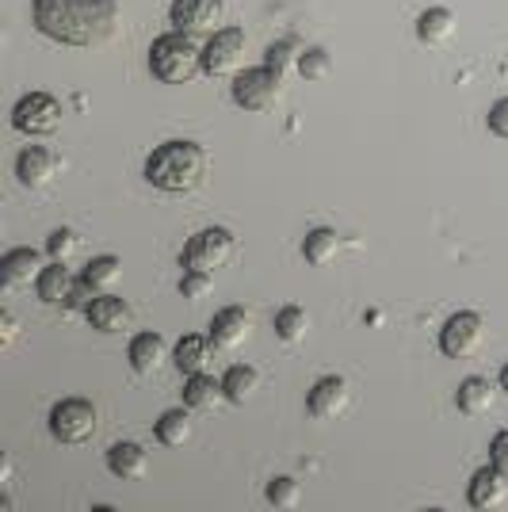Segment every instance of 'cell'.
Wrapping results in <instances>:
<instances>
[{
  "label": "cell",
  "instance_id": "obj_1",
  "mask_svg": "<svg viewBox=\"0 0 508 512\" xmlns=\"http://www.w3.org/2000/svg\"><path fill=\"white\" fill-rule=\"evenodd\" d=\"M35 31L62 46H104L119 31V0H31Z\"/></svg>",
  "mask_w": 508,
  "mask_h": 512
},
{
  "label": "cell",
  "instance_id": "obj_2",
  "mask_svg": "<svg viewBox=\"0 0 508 512\" xmlns=\"http://www.w3.org/2000/svg\"><path fill=\"white\" fill-rule=\"evenodd\" d=\"M207 176V153L188 138H172L161 142L146 157V180L165 195H188L203 184Z\"/></svg>",
  "mask_w": 508,
  "mask_h": 512
},
{
  "label": "cell",
  "instance_id": "obj_3",
  "mask_svg": "<svg viewBox=\"0 0 508 512\" xmlns=\"http://www.w3.org/2000/svg\"><path fill=\"white\" fill-rule=\"evenodd\" d=\"M149 69L161 85H191L199 73H207L203 69V46L195 43V35H184V31L161 35L149 46Z\"/></svg>",
  "mask_w": 508,
  "mask_h": 512
},
{
  "label": "cell",
  "instance_id": "obj_4",
  "mask_svg": "<svg viewBox=\"0 0 508 512\" xmlns=\"http://www.w3.org/2000/svg\"><path fill=\"white\" fill-rule=\"evenodd\" d=\"M233 256V234L222 226H207L195 237H188L184 253H180V268L184 272H207L214 276L218 268H226Z\"/></svg>",
  "mask_w": 508,
  "mask_h": 512
},
{
  "label": "cell",
  "instance_id": "obj_5",
  "mask_svg": "<svg viewBox=\"0 0 508 512\" xmlns=\"http://www.w3.org/2000/svg\"><path fill=\"white\" fill-rule=\"evenodd\" d=\"M96 428H100V413L88 398H62L50 409V432L58 444H69V448L88 444L96 436Z\"/></svg>",
  "mask_w": 508,
  "mask_h": 512
},
{
  "label": "cell",
  "instance_id": "obj_6",
  "mask_svg": "<svg viewBox=\"0 0 508 512\" xmlns=\"http://www.w3.org/2000/svg\"><path fill=\"white\" fill-rule=\"evenodd\" d=\"M230 96H233V104L245 107V111H268V107H276L279 96H283V77H279L276 69H268V65L241 69V73L233 77Z\"/></svg>",
  "mask_w": 508,
  "mask_h": 512
},
{
  "label": "cell",
  "instance_id": "obj_7",
  "mask_svg": "<svg viewBox=\"0 0 508 512\" xmlns=\"http://www.w3.org/2000/svg\"><path fill=\"white\" fill-rule=\"evenodd\" d=\"M482 341H486V321L474 310L451 314L440 329V352L447 360H474L482 352Z\"/></svg>",
  "mask_w": 508,
  "mask_h": 512
},
{
  "label": "cell",
  "instance_id": "obj_8",
  "mask_svg": "<svg viewBox=\"0 0 508 512\" xmlns=\"http://www.w3.org/2000/svg\"><path fill=\"white\" fill-rule=\"evenodd\" d=\"M12 127L20 134H54L62 127V104L50 92H27L12 107Z\"/></svg>",
  "mask_w": 508,
  "mask_h": 512
},
{
  "label": "cell",
  "instance_id": "obj_9",
  "mask_svg": "<svg viewBox=\"0 0 508 512\" xmlns=\"http://www.w3.org/2000/svg\"><path fill=\"white\" fill-rule=\"evenodd\" d=\"M222 12H226L222 0H172L169 20H172V31L214 35V31H222Z\"/></svg>",
  "mask_w": 508,
  "mask_h": 512
},
{
  "label": "cell",
  "instance_id": "obj_10",
  "mask_svg": "<svg viewBox=\"0 0 508 512\" xmlns=\"http://www.w3.org/2000/svg\"><path fill=\"white\" fill-rule=\"evenodd\" d=\"M241 62H245V31L241 27H222L203 46V69L211 77L241 73Z\"/></svg>",
  "mask_w": 508,
  "mask_h": 512
},
{
  "label": "cell",
  "instance_id": "obj_11",
  "mask_svg": "<svg viewBox=\"0 0 508 512\" xmlns=\"http://www.w3.org/2000/svg\"><path fill=\"white\" fill-rule=\"evenodd\" d=\"M466 501H470V509L474 512L501 509V505L508 501V474L505 470H497L493 463L482 470H474V478H470V486H466Z\"/></svg>",
  "mask_w": 508,
  "mask_h": 512
},
{
  "label": "cell",
  "instance_id": "obj_12",
  "mask_svg": "<svg viewBox=\"0 0 508 512\" xmlns=\"http://www.w3.org/2000/svg\"><path fill=\"white\" fill-rule=\"evenodd\" d=\"M249 333H253V314L245 310V306H226V310H218L211 318V329H207V337L218 352H230L237 344L249 341Z\"/></svg>",
  "mask_w": 508,
  "mask_h": 512
},
{
  "label": "cell",
  "instance_id": "obj_13",
  "mask_svg": "<svg viewBox=\"0 0 508 512\" xmlns=\"http://www.w3.org/2000/svg\"><path fill=\"white\" fill-rule=\"evenodd\" d=\"M306 409H310V417H318V421L340 417V413L348 409V383H344L340 375L318 379V383L310 386V394H306Z\"/></svg>",
  "mask_w": 508,
  "mask_h": 512
},
{
  "label": "cell",
  "instance_id": "obj_14",
  "mask_svg": "<svg viewBox=\"0 0 508 512\" xmlns=\"http://www.w3.org/2000/svg\"><path fill=\"white\" fill-rule=\"evenodd\" d=\"M85 318L92 329L100 333H123L130 321H134V310H130L127 299H115V295H92L85 306Z\"/></svg>",
  "mask_w": 508,
  "mask_h": 512
},
{
  "label": "cell",
  "instance_id": "obj_15",
  "mask_svg": "<svg viewBox=\"0 0 508 512\" xmlns=\"http://www.w3.org/2000/svg\"><path fill=\"white\" fill-rule=\"evenodd\" d=\"M43 253L39 249H12V253L0 260V283L8 287V291H16V287H27V283H39L43 276Z\"/></svg>",
  "mask_w": 508,
  "mask_h": 512
},
{
  "label": "cell",
  "instance_id": "obj_16",
  "mask_svg": "<svg viewBox=\"0 0 508 512\" xmlns=\"http://www.w3.org/2000/svg\"><path fill=\"white\" fill-rule=\"evenodd\" d=\"M16 176H20L23 188H46L58 176V157L46 150V146H27L16 157Z\"/></svg>",
  "mask_w": 508,
  "mask_h": 512
},
{
  "label": "cell",
  "instance_id": "obj_17",
  "mask_svg": "<svg viewBox=\"0 0 508 512\" xmlns=\"http://www.w3.org/2000/svg\"><path fill=\"white\" fill-rule=\"evenodd\" d=\"M107 470L119 478V482H142L149 474V455L142 444L123 440V444H111L107 448Z\"/></svg>",
  "mask_w": 508,
  "mask_h": 512
},
{
  "label": "cell",
  "instance_id": "obj_18",
  "mask_svg": "<svg viewBox=\"0 0 508 512\" xmlns=\"http://www.w3.org/2000/svg\"><path fill=\"white\" fill-rule=\"evenodd\" d=\"M35 291H39V299H43L46 306H69V302L77 299V279H73V272L65 268L62 260H54V264L43 268Z\"/></svg>",
  "mask_w": 508,
  "mask_h": 512
},
{
  "label": "cell",
  "instance_id": "obj_19",
  "mask_svg": "<svg viewBox=\"0 0 508 512\" xmlns=\"http://www.w3.org/2000/svg\"><path fill=\"white\" fill-rule=\"evenodd\" d=\"M127 360L138 375H153V371H161L165 360H169V344H165L161 333H138L127 348Z\"/></svg>",
  "mask_w": 508,
  "mask_h": 512
},
{
  "label": "cell",
  "instance_id": "obj_20",
  "mask_svg": "<svg viewBox=\"0 0 508 512\" xmlns=\"http://www.w3.org/2000/svg\"><path fill=\"white\" fill-rule=\"evenodd\" d=\"M214 352H218V348L211 344V337H203V333H184V337L176 341L172 360H176V367H180L184 375H203V371L211 367Z\"/></svg>",
  "mask_w": 508,
  "mask_h": 512
},
{
  "label": "cell",
  "instance_id": "obj_21",
  "mask_svg": "<svg viewBox=\"0 0 508 512\" xmlns=\"http://www.w3.org/2000/svg\"><path fill=\"white\" fill-rule=\"evenodd\" d=\"M455 406H459V413H466V417H482V413H489V409L497 406V386L489 383V379L470 375V379H463L459 394H455Z\"/></svg>",
  "mask_w": 508,
  "mask_h": 512
},
{
  "label": "cell",
  "instance_id": "obj_22",
  "mask_svg": "<svg viewBox=\"0 0 508 512\" xmlns=\"http://www.w3.org/2000/svg\"><path fill=\"white\" fill-rule=\"evenodd\" d=\"M191 432H195V421H191V409H169V413H161L157 417V425H153V436H157V444H165V448H184L191 440Z\"/></svg>",
  "mask_w": 508,
  "mask_h": 512
},
{
  "label": "cell",
  "instance_id": "obj_23",
  "mask_svg": "<svg viewBox=\"0 0 508 512\" xmlns=\"http://www.w3.org/2000/svg\"><path fill=\"white\" fill-rule=\"evenodd\" d=\"M218 402H226V390H222V379H214V375H188V383H184V406L195 409V413H207L214 409Z\"/></svg>",
  "mask_w": 508,
  "mask_h": 512
},
{
  "label": "cell",
  "instance_id": "obj_24",
  "mask_svg": "<svg viewBox=\"0 0 508 512\" xmlns=\"http://www.w3.org/2000/svg\"><path fill=\"white\" fill-rule=\"evenodd\" d=\"M222 390H226V402L230 406H245L256 390H260V371H256L253 363H233L230 371L222 375Z\"/></svg>",
  "mask_w": 508,
  "mask_h": 512
},
{
  "label": "cell",
  "instance_id": "obj_25",
  "mask_svg": "<svg viewBox=\"0 0 508 512\" xmlns=\"http://www.w3.org/2000/svg\"><path fill=\"white\" fill-rule=\"evenodd\" d=\"M455 12L451 8H428L417 16V39L424 46H444L451 35H455Z\"/></svg>",
  "mask_w": 508,
  "mask_h": 512
},
{
  "label": "cell",
  "instance_id": "obj_26",
  "mask_svg": "<svg viewBox=\"0 0 508 512\" xmlns=\"http://www.w3.org/2000/svg\"><path fill=\"white\" fill-rule=\"evenodd\" d=\"M340 253V234L337 230H329V226H318V230H310L306 241H302V256H306V264H314V268H329Z\"/></svg>",
  "mask_w": 508,
  "mask_h": 512
},
{
  "label": "cell",
  "instance_id": "obj_27",
  "mask_svg": "<svg viewBox=\"0 0 508 512\" xmlns=\"http://www.w3.org/2000/svg\"><path fill=\"white\" fill-rule=\"evenodd\" d=\"M119 279H123V260L119 256H96V260H88L81 283H85L88 291H100L104 295L107 287H115Z\"/></svg>",
  "mask_w": 508,
  "mask_h": 512
},
{
  "label": "cell",
  "instance_id": "obj_28",
  "mask_svg": "<svg viewBox=\"0 0 508 512\" xmlns=\"http://www.w3.org/2000/svg\"><path fill=\"white\" fill-rule=\"evenodd\" d=\"M306 333H310V314L302 310V306H283L276 314V337L283 344H298V341H306Z\"/></svg>",
  "mask_w": 508,
  "mask_h": 512
},
{
  "label": "cell",
  "instance_id": "obj_29",
  "mask_svg": "<svg viewBox=\"0 0 508 512\" xmlns=\"http://www.w3.org/2000/svg\"><path fill=\"white\" fill-rule=\"evenodd\" d=\"M298 77L302 81H325L329 73H333V54L329 50H321V46H310V50H302L298 54Z\"/></svg>",
  "mask_w": 508,
  "mask_h": 512
},
{
  "label": "cell",
  "instance_id": "obj_30",
  "mask_svg": "<svg viewBox=\"0 0 508 512\" xmlns=\"http://www.w3.org/2000/svg\"><path fill=\"white\" fill-rule=\"evenodd\" d=\"M268 505H272V509H298V501H302V486H298L295 478H272V482H268Z\"/></svg>",
  "mask_w": 508,
  "mask_h": 512
},
{
  "label": "cell",
  "instance_id": "obj_31",
  "mask_svg": "<svg viewBox=\"0 0 508 512\" xmlns=\"http://www.w3.org/2000/svg\"><path fill=\"white\" fill-rule=\"evenodd\" d=\"M298 54H302V50H298L295 39H279V43L268 46V54H264V65H268V69H276L279 77H283L291 65H298Z\"/></svg>",
  "mask_w": 508,
  "mask_h": 512
},
{
  "label": "cell",
  "instance_id": "obj_32",
  "mask_svg": "<svg viewBox=\"0 0 508 512\" xmlns=\"http://www.w3.org/2000/svg\"><path fill=\"white\" fill-rule=\"evenodd\" d=\"M214 279L207 276V272H184V279H180V295L188 302H203L207 295H211Z\"/></svg>",
  "mask_w": 508,
  "mask_h": 512
},
{
  "label": "cell",
  "instance_id": "obj_33",
  "mask_svg": "<svg viewBox=\"0 0 508 512\" xmlns=\"http://www.w3.org/2000/svg\"><path fill=\"white\" fill-rule=\"evenodd\" d=\"M46 253L54 256V260L73 256L77 253V234H73V230H54V234L46 237Z\"/></svg>",
  "mask_w": 508,
  "mask_h": 512
},
{
  "label": "cell",
  "instance_id": "obj_34",
  "mask_svg": "<svg viewBox=\"0 0 508 512\" xmlns=\"http://www.w3.org/2000/svg\"><path fill=\"white\" fill-rule=\"evenodd\" d=\"M486 127H489V134H497V138H508V96H501L497 104L489 107Z\"/></svg>",
  "mask_w": 508,
  "mask_h": 512
},
{
  "label": "cell",
  "instance_id": "obj_35",
  "mask_svg": "<svg viewBox=\"0 0 508 512\" xmlns=\"http://www.w3.org/2000/svg\"><path fill=\"white\" fill-rule=\"evenodd\" d=\"M489 463L508 474V428H501V432L493 436V444H489Z\"/></svg>",
  "mask_w": 508,
  "mask_h": 512
},
{
  "label": "cell",
  "instance_id": "obj_36",
  "mask_svg": "<svg viewBox=\"0 0 508 512\" xmlns=\"http://www.w3.org/2000/svg\"><path fill=\"white\" fill-rule=\"evenodd\" d=\"M16 333H20V325H16V318H12V314H0V344L8 348V344L16 341Z\"/></svg>",
  "mask_w": 508,
  "mask_h": 512
},
{
  "label": "cell",
  "instance_id": "obj_37",
  "mask_svg": "<svg viewBox=\"0 0 508 512\" xmlns=\"http://www.w3.org/2000/svg\"><path fill=\"white\" fill-rule=\"evenodd\" d=\"M501 390H505V394H508V363H505V367H501Z\"/></svg>",
  "mask_w": 508,
  "mask_h": 512
},
{
  "label": "cell",
  "instance_id": "obj_38",
  "mask_svg": "<svg viewBox=\"0 0 508 512\" xmlns=\"http://www.w3.org/2000/svg\"><path fill=\"white\" fill-rule=\"evenodd\" d=\"M0 512H12V501H8V497H0Z\"/></svg>",
  "mask_w": 508,
  "mask_h": 512
},
{
  "label": "cell",
  "instance_id": "obj_39",
  "mask_svg": "<svg viewBox=\"0 0 508 512\" xmlns=\"http://www.w3.org/2000/svg\"><path fill=\"white\" fill-rule=\"evenodd\" d=\"M92 512H119V509H111V505H100V509H92Z\"/></svg>",
  "mask_w": 508,
  "mask_h": 512
},
{
  "label": "cell",
  "instance_id": "obj_40",
  "mask_svg": "<svg viewBox=\"0 0 508 512\" xmlns=\"http://www.w3.org/2000/svg\"><path fill=\"white\" fill-rule=\"evenodd\" d=\"M424 512H444V509H424Z\"/></svg>",
  "mask_w": 508,
  "mask_h": 512
}]
</instances>
